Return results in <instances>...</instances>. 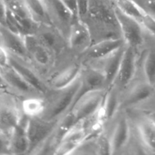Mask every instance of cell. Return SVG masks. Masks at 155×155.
Wrapping results in <instances>:
<instances>
[{
	"instance_id": "6da1fadb",
	"label": "cell",
	"mask_w": 155,
	"mask_h": 155,
	"mask_svg": "<svg viewBox=\"0 0 155 155\" xmlns=\"http://www.w3.org/2000/svg\"><path fill=\"white\" fill-rule=\"evenodd\" d=\"M81 20L89 27L93 42L123 38L112 0H88L87 10Z\"/></svg>"
},
{
	"instance_id": "7a4b0ae2",
	"label": "cell",
	"mask_w": 155,
	"mask_h": 155,
	"mask_svg": "<svg viewBox=\"0 0 155 155\" xmlns=\"http://www.w3.org/2000/svg\"><path fill=\"white\" fill-rule=\"evenodd\" d=\"M80 87V77L71 86L61 89H49L44 96L45 110L42 117L60 120L72 107Z\"/></svg>"
},
{
	"instance_id": "3957f363",
	"label": "cell",
	"mask_w": 155,
	"mask_h": 155,
	"mask_svg": "<svg viewBox=\"0 0 155 155\" xmlns=\"http://www.w3.org/2000/svg\"><path fill=\"white\" fill-rule=\"evenodd\" d=\"M30 63L46 78L53 72L57 58L54 54L42 45L35 34L24 36Z\"/></svg>"
},
{
	"instance_id": "277c9868",
	"label": "cell",
	"mask_w": 155,
	"mask_h": 155,
	"mask_svg": "<svg viewBox=\"0 0 155 155\" xmlns=\"http://www.w3.org/2000/svg\"><path fill=\"white\" fill-rule=\"evenodd\" d=\"M132 137V122L128 111L121 109L112 122L109 131L110 154H120L128 149Z\"/></svg>"
},
{
	"instance_id": "5b68a950",
	"label": "cell",
	"mask_w": 155,
	"mask_h": 155,
	"mask_svg": "<svg viewBox=\"0 0 155 155\" xmlns=\"http://www.w3.org/2000/svg\"><path fill=\"white\" fill-rule=\"evenodd\" d=\"M114 11L120 29L121 35L126 45L141 51L145 43V34L144 27L136 20L120 10L114 4Z\"/></svg>"
},
{
	"instance_id": "8992f818",
	"label": "cell",
	"mask_w": 155,
	"mask_h": 155,
	"mask_svg": "<svg viewBox=\"0 0 155 155\" xmlns=\"http://www.w3.org/2000/svg\"><path fill=\"white\" fill-rule=\"evenodd\" d=\"M58 123L59 120H47L42 117H28L27 134L30 142L29 154H35L54 134Z\"/></svg>"
},
{
	"instance_id": "52a82bcc",
	"label": "cell",
	"mask_w": 155,
	"mask_h": 155,
	"mask_svg": "<svg viewBox=\"0 0 155 155\" xmlns=\"http://www.w3.org/2000/svg\"><path fill=\"white\" fill-rule=\"evenodd\" d=\"M107 89L88 92L80 97L74 102L68 113L70 114L75 125L95 114L99 110L102 105Z\"/></svg>"
},
{
	"instance_id": "ba28073f",
	"label": "cell",
	"mask_w": 155,
	"mask_h": 155,
	"mask_svg": "<svg viewBox=\"0 0 155 155\" xmlns=\"http://www.w3.org/2000/svg\"><path fill=\"white\" fill-rule=\"evenodd\" d=\"M154 87L144 79H136L121 92V109L127 111L136 110L137 107L151 99L154 94Z\"/></svg>"
},
{
	"instance_id": "9c48e42d",
	"label": "cell",
	"mask_w": 155,
	"mask_h": 155,
	"mask_svg": "<svg viewBox=\"0 0 155 155\" xmlns=\"http://www.w3.org/2000/svg\"><path fill=\"white\" fill-rule=\"evenodd\" d=\"M139 52L133 47L126 45L117 74L112 85L116 86L120 92L136 79Z\"/></svg>"
},
{
	"instance_id": "30bf717a",
	"label": "cell",
	"mask_w": 155,
	"mask_h": 155,
	"mask_svg": "<svg viewBox=\"0 0 155 155\" xmlns=\"http://www.w3.org/2000/svg\"><path fill=\"white\" fill-rule=\"evenodd\" d=\"M34 34L39 42L54 54L57 61L65 51H70L67 39L52 24H39Z\"/></svg>"
},
{
	"instance_id": "8fae6325",
	"label": "cell",
	"mask_w": 155,
	"mask_h": 155,
	"mask_svg": "<svg viewBox=\"0 0 155 155\" xmlns=\"http://www.w3.org/2000/svg\"><path fill=\"white\" fill-rule=\"evenodd\" d=\"M67 40L70 51L77 58L86 51L93 42L89 27L80 18L74 21Z\"/></svg>"
},
{
	"instance_id": "7c38bea8",
	"label": "cell",
	"mask_w": 155,
	"mask_h": 155,
	"mask_svg": "<svg viewBox=\"0 0 155 155\" xmlns=\"http://www.w3.org/2000/svg\"><path fill=\"white\" fill-rule=\"evenodd\" d=\"M9 64L22 76L23 78L32 87L38 91L42 96L44 97L46 95L49 90L46 80L45 77L30 63V61L10 54Z\"/></svg>"
},
{
	"instance_id": "4fadbf2b",
	"label": "cell",
	"mask_w": 155,
	"mask_h": 155,
	"mask_svg": "<svg viewBox=\"0 0 155 155\" xmlns=\"http://www.w3.org/2000/svg\"><path fill=\"white\" fill-rule=\"evenodd\" d=\"M83 63L78 58L71 61L58 71L53 72L46 78L49 89H61L71 86L77 81L81 74Z\"/></svg>"
},
{
	"instance_id": "5bb4252c",
	"label": "cell",
	"mask_w": 155,
	"mask_h": 155,
	"mask_svg": "<svg viewBox=\"0 0 155 155\" xmlns=\"http://www.w3.org/2000/svg\"><path fill=\"white\" fill-rule=\"evenodd\" d=\"M107 89L108 88L104 74L92 65L83 63V68L80 76V87L74 102L88 92Z\"/></svg>"
},
{
	"instance_id": "9a60e30c",
	"label": "cell",
	"mask_w": 155,
	"mask_h": 155,
	"mask_svg": "<svg viewBox=\"0 0 155 155\" xmlns=\"http://www.w3.org/2000/svg\"><path fill=\"white\" fill-rule=\"evenodd\" d=\"M23 116L21 105L8 95L0 96V133L10 136Z\"/></svg>"
},
{
	"instance_id": "2e32d148",
	"label": "cell",
	"mask_w": 155,
	"mask_h": 155,
	"mask_svg": "<svg viewBox=\"0 0 155 155\" xmlns=\"http://www.w3.org/2000/svg\"><path fill=\"white\" fill-rule=\"evenodd\" d=\"M51 24L68 39L71 25L75 19L69 9L60 0H44Z\"/></svg>"
},
{
	"instance_id": "e0dca14e",
	"label": "cell",
	"mask_w": 155,
	"mask_h": 155,
	"mask_svg": "<svg viewBox=\"0 0 155 155\" xmlns=\"http://www.w3.org/2000/svg\"><path fill=\"white\" fill-rule=\"evenodd\" d=\"M123 38H111L93 42L78 57L82 63L93 61L106 57L116 50L125 46Z\"/></svg>"
},
{
	"instance_id": "ac0fdd59",
	"label": "cell",
	"mask_w": 155,
	"mask_h": 155,
	"mask_svg": "<svg viewBox=\"0 0 155 155\" xmlns=\"http://www.w3.org/2000/svg\"><path fill=\"white\" fill-rule=\"evenodd\" d=\"M121 110V92L114 86L108 88L102 105L98 110V117L104 128L108 127Z\"/></svg>"
},
{
	"instance_id": "d6986e66",
	"label": "cell",
	"mask_w": 155,
	"mask_h": 155,
	"mask_svg": "<svg viewBox=\"0 0 155 155\" xmlns=\"http://www.w3.org/2000/svg\"><path fill=\"white\" fill-rule=\"evenodd\" d=\"M126 45L116 50L106 57L83 64H89L100 70L105 77L107 88H110L113 85L117 74Z\"/></svg>"
},
{
	"instance_id": "ffe728a7",
	"label": "cell",
	"mask_w": 155,
	"mask_h": 155,
	"mask_svg": "<svg viewBox=\"0 0 155 155\" xmlns=\"http://www.w3.org/2000/svg\"><path fill=\"white\" fill-rule=\"evenodd\" d=\"M0 71L8 87L12 89L17 93L23 95L24 98L31 96H42L38 91L32 87L23 78L22 76L10 64L0 68Z\"/></svg>"
},
{
	"instance_id": "44dd1931",
	"label": "cell",
	"mask_w": 155,
	"mask_h": 155,
	"mask_svg": "<svg viewBox=\"0 0 155 155\" xmlns=\"http://www.w3.org/2000/svg\"><path fill=\"white\" fill-rule=\"evenodd\" d=\"M89 138V134L80 124L70 130L62 137L56 148L54 154H71Z\"/></svg>"
},
{
	"instance_id": "7402d4cb",
	"label": "cell",
	"mask_w": 155,
	"mask_h": 155,
	"mask_svg": "<svg viewBox=\"0 0 155 155\" xmlns=\"http://www.w3.org/2000/svg\"><path fill=\"white\" fill-rule=\"evenodd\" d=\"M0 36L1 45H2L10 54L29 61L24 36L12 31L5 26L0 25Z\"/></svg>"
},
{
	"instance_id": "603a6c76",
	"label": "cell",
	"mask_w": 155,
	"mask_h": 155,
	"mask_svg": "<svg viewBox=\"0 0 155 155\" xmlns=\"http://www.w3.org/2000/svg\"><path fill=\"white\" fill-rule=\"evenodd\" d=\"M28 117L23 114L18 125L10 135V153L15 154H29L30 142L27 134Z\"/></svg>"
},
{
	"instance_id": "cb8c5ba5",
	"label": "cell",
	"mask_w": 155,
	"mask_h": 155,
	"mask_svg": "<svg viewBox=\"0 0 155 155\" xmlns=\"http://www.w3.org/2000/svg\"><path fill=\"white\" fill-rule=\"evenodd\" d=\"M136 127L144 148L155 153V120L146 115H141L136 118Z\"/></svg>"
},
{
	"instance_id": "d4e9b609",
	"label": "cell",
	"mask_w": 155,
	"mask_h": 155,
	"mask_svg": "<svg viewBox=\"0 0 155 155\" xmlns=\"http://www.w3.org/2000/svg\"><path fill=\"white\" fill-rule=\"evenodd\" d=\"M23 114L27 117H41L45 110V100L42 96L26 97L21 103Z\"/></svg>"
},
{
	"instance_id": "484cf974",
	"label": "cell",
	"mask_w": 155,
	"mask_h": 155,
	"mask_svg": "<svg viewBox=\"0 0 155 155\" xmlns=\"http://www.w3.org/2000/svg\"><path fill=\"white\" fill-rule=\"evenodd\" d=\"M30 15L38 24H51L44 0H24Z\"/></svg>"
},
{
	"instance_id": "4316f807",
	"label": "cell",
	"mask_w": 155,
	"mask_h": 155,
	"mask_svg": "<svg viewBox=\"0 0 155 155\" xmlns=\"http://www.w3.org/2000/svg\"><path fill=\"white\" fill-rule=\"evenodd\" d=\"M142 69L144 80L155 86V47H150L145 51Z\"/></svg>"
},
{
	"instance_id": "83f0119b",
	"label": "cell",
	"mask_w": 155,
	"mask_h": 155,
	"mask_svg": "<svg viewBox=\"0 0 155 155\" xmlns=\"http://www.w3.org/2000/svg\"><path fill=\"white\" fill-rule=\"evenodd\" d=\"M10 153V136L0 133V154Z\"/></svg>"
},
{
	"instance_id": "f1b7e54d",
	"label": "cell",
	"mask_w": 155,
	"mask_h": 155,
	"mask_svg": "<svg viewBox=\"0 0 155 155\" xmlns=\"http://www.w3.org/2000/svg\"><path fill=\"white\" fill-rule=\"evenodd\" d=\"M72 13L75 18H80L79 15V0H60Z\"/></svg>"
},
{
	"instance_id": "f546056e",
	"label": "cell",
	"mask_w": 155,
	"mask_h": 155,
	"mask_svg": "<svg viewBox=\"0 0 155 155\" xmlns=\"http://www.w3.org/2000/svg\"><path fill=\"white\" fill-rule=\"evenodd\" d=\"M145 12L155 18V0H134Z\"/></svg>"
},
{
	"instance_id": "4dcf8cb0",
	"label": "cell",
	"mask_w": 155,
	"mask_h": 155,
	"mask_svg": "<svg viewBox=\"0 0 155 155\" xmlns=\"http://www.w3.org/2000/svg\"><path fill=\"white\" fill-rule=\"evenodd\" d=\"M10 62V54L8 50L0 44V68L9 65Z\"/></svg>"
},
{
	"instance_id": "1f68e13d",
	"label": "cell",
	"mask_w": 155,
	"mask_h": 155,
	"mask_svg": "<svg viewBox=\"0 0 155 155\" xmlns=\"http://www.w3.org/2000/svg\"><path fill=\"white\" fill-rule=\"evenodd\" d=\"M8 8L4 0H0V25H5Z\"/></svg>"
},
{
	"instance_id": "d6a6232c",
	"label": "cell",
	"mask_w": 155,
	"mask_h": 155,
	"mask_svg": "<svg viewBox=\"0 0 155 155\" xmlns=\"http://www.w3.org/2000/svg\"><path fill=\"white\" fill-rule=\"evenodd\" d=\"M6 88H8V86L5 81L4 78H3L2 75L1 71H0V89H6Z\"/></svg>"
},
{
	"instance_id": "836d02e7",
	"label": "cell",
	"mask_w": 155,
	"mask_h": 155,
	"mask_svg": "<svg viewBox=\"0 0 155 155\" xmlns=\"http://www.w3.org/2000/svg\"><path fill=\"white\" fill-rule=\"evenodd\" d=\"M0 44H1V36H0Z\"/></svg>"
}]
</instances>
